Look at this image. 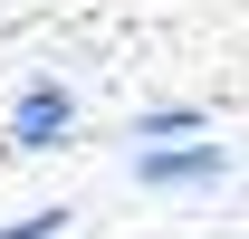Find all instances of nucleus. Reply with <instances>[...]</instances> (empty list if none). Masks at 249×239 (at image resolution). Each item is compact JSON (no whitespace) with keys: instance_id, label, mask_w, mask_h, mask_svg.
Returning <instances> with one entry per match:
<instances>
[{"instance_id":"nucleus-1","label":"nucleus","mask_w":249,"mask_h":239,"mask_svg":"<svg viewBox=\"0 0 249 239\" xmlns=\"http://www.w3.org/2000/svg\"><path fill=\"white\" fill-rule=\"evenodd\" d=\"M173 77L240 105V0H0V153H38Z\"/></svg>"},{"instance_id":"nucleus-2","label":"nucleus","mask_w":249,"mask_h":239,"mask_svg":"<svg viewBox=\"0 0 249 239\" xmlns=\"http://www.w3.org/2000/svg\"><path fill=\"white\" fill-rule=\"evenodd\" d=\"M220 172V144H192V153H134V182H211Z\"/></svg>"},{"instance_id":"nucleus-3","label":"nucleus","mask_w":249,"mask_h":239,"mask_svg":"<svg viewBox=\"0 0 249 239\" xmlns=\"http://www.w3.org/2000/svg\"><path fill=\"white\" fill-rule=\"evenodd\" d=\"M58 220H67V210H38V220H0V239H48Z\"/></svg>"}]
</instances>
